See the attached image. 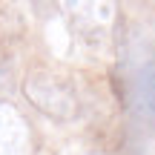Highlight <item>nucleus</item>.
Instances as JSON below:
<instances>
[{"label":"nucleus","mask_w":155,"mask_h":155,"mask_svg":"<svg viewBox=\"0 0 155 155\" xmlns=\"http://www.w3.org/2000/svg\"><path fill=\"white\" fill-rule=\"evenodd\" d=\"M61 12L69 17V23L86 35H104L115 26L118 6L115 0H58Z\"/></svg>","instance_id":"nucleus-2"},{"label":"nucleus","mask_w":155,"mask_h":155,"mask_svg":"<svg viewBox=\"0 0 155 155\" xmlns=\"http://www.w3.org/2000/svg\"><path fill=\"white\" fill-rule=\"evenodd\" d=\"M23 98L52 121H75L81 115V98L63 78L46 69H35L23 78Z\"/></svg>","instance_id":"nucleus-1"},{"label":"nucleus","mask_w":155,"mask_h":155,"mask_svg":"<svg viewBox=\"0 0 155 155\" xmlns=\"http://www.w3.org/2000/svg\"><path fill=\"white\" fill-rule=\"evenodd\" d=\"M132 106L144 121L155 124V61H147L132 78Z\"/></svg>","instance_id":"nucleus-4"},{"label":"nucleus","mask_w":155,"mask_h":155,"mask_svg":"<svg viewBox=\"0 0 155 155\" xmlns=\"http://www.w3.org/2000/svg\"><path fill=\"white\" fill-rule=\"evenodd\" d=\"M38 138L15 104L0 98V155H35Z\"/></svg>","instance_id":"nucleus-3"}]
</instances>
